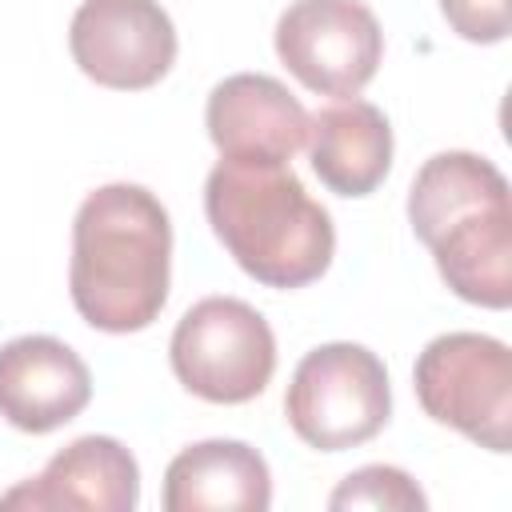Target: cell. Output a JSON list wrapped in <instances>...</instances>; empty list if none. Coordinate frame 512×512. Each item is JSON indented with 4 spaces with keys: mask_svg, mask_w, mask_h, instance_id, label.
<instances>
[{
    "mask_svg": "<svg viewBox=\"0 0 512 512\" xmlns=\"http://www.w3.org/2000/svg\"><path fill=\"white\" fill-rule=\"evenodd\" d=\"M304 144L312 172L336 196H368L392 168V124L376 104L356 96L308 116Z\"/></svg>",
    "mask_w": 512,
    "mask_h": 512,
    "instance_id": "cell-13",
    "label": "cell"
},
{
    "mask_svg": "<svg viewBox=\"0 0 512 512\" xmlns=\"http://www.w3.org/2000/svg\"><path fill=\"white\" fill-rule=\"evenodd\" d=\"M420 408L504 456L512 448V352L484 332H444L424 344L412 368Z\"/></svg>",
    "mask_w": 512,
    "mask_h": 512,
    "instance_id": "cell-5",
    "label": "cell"
},
{
    "mask_svg": "<svg viewBox=\"0 0 512 512\" xmlns=\"http://www.w3.org/2000/svg\"><path fill=\"white\" fill-rule=\"evenodd\" d=\"M172 220L144 184H104L72 220L68 292L84 324L128 336L168 304Z\"/></svg>",
    "mask_w": 512,
    "mask_h": 512,
    "instance_id": "cell-1",
    "label": "cell"
},
{
    "mask_svg": "<svg viewBox=\"0 0 512 512\" xmlns=\"http://www.w3.org/2000/svg\"><path fill=\"white\" fill-rule=\"evenodd\" d=\"M168 360L192 396L208 404H248L276 372V336L252 304L204 296L180 316Z\"/></svg>",
    "mask_w": 512,
    "mask_h": 512,
    "instance_id": "cell-6",
    "label": "cell"
},
{
    "mask_svg": "<svg viewBox=\"0 0 512 512\" xmlns=\"http://www.w3.org/2000/svg\"><path fill=\"white\" fill-rule=\"evenodd\" d=\"M392 416V384L384 360L352 340L312 348L284 392L288 428L320 452L368 444Z\"/></svg>",
    "mask_w": 512,
    "mask_h": 512,
    "instance_id": "cell-4",
    "label": "cell"
},
{
    "mask_svg": "<svg viewBox=\"0 0 512 512\" xmlns=\"http://www.w3.org/2000/svg\"><path fill=\"white\" fill-rule=\"evenodd\" d=\"M272 504L268 460L244 440H200L164 468L168 512H264Z\"/></svg>",
    "mask_w": 512,
    "mask_h": 512,
    "instance_id": "cell-12",
    "label": "cell"
},
{
    "mask_svg": "<svg viewBox=\"0 0 512 512\" xmlns=\"http://www.w3.org/2000/svg\"><path fill=\"white\" fill-rule=\"evenodd\" d=\"M280 64L316 96H356L380 68L384 32L364 0H292L276 20Z\"/></svg>",
    "mask_w": 512,
    "mask_h": 512,
    "instance_id": "cell-7",
    "label": "cell"
},
{
    "mask_svg": "<svg viewBox=\"0 0 512 512\" xmlns=\"http://www.w3.org/2000/svg\"><path fill=\"white\" fill-rule=\"evenodd\" d=\"M140 504V464L116 436H80L60 448L40 476L8 488L0 508L48 512V508H88V512H132Z\"/></svg>",
    "mask_w": 512,
    "mask_h": 512,
    "instance_id": "cell-11",
    "label": "cell"
},
{
    "mask_svg": "<svg viewBox=\"0 0 512 512\" xmlns=\"http://www.w3.org/2000/svg\"><path fill=\"white\" fill-rule=\"evenodd\" d=\"M204 124L220 160L240 164H288L308 136L304 104L264 72L224 76L208 92Z\"/></svg>",
    "mask_w": 512,
    "mask_h": 512,
    "instance_id": "cell-9",
    "label": "cell"
},
{
    "mask_svg": "<svg viewBox=\"0 0 512 512\" xmlns=\"http://www.w3.org/2000/svg\"><path fill=\"white\" fill-rule=\"evenodd\" d=\"M92 400L88 364L56 336H16L0 348V416L32 436L76 420Z\"/></svg>",
    "mask_w": 512,
    "mask_h": 512,
    "instance_id": "cell-10",
    "label": "cell"
},
{
    "mask_svg": "<svg viewBox=\"0 0 512 512\" xmlns=\"http://www.w3.org/2000/svg\"><path fill=\"white\" fill-rule=\"evenodd\" d=\"M204 216L228 256L264 288H304L336 256V228L288 164L220 160L204 180Z\"/></svg>",
    "mask_w": 512,
    "mask_h": 512,
    "instance_id": "cell-3",
    "label": "cell"
},
{
    "mask_svg": "<svg viewBox=\"0 0 512 512\" xmlns=\"http://www.w3.org/2000/svg\"><path fill=\"white\" fill-rule=\"evenodd\" d=\"M440 16L468 44H500L508 36V0H440Z\"/></svg>",
    "mask_w": 512,
    "mask_h": 512,
    "instance_id": "cell-15",
    "label": "cell"
},
{
    "mask_svg": "<svg viewBox=\"0 0 512 512\" xmlns=\"http://www.w3.org/2000/svg\"><path fill=\"white\" fill-rule=\"evenodd\" d=\"M328 508H396V512H420L428 508V496L416 488V480L404 468L392 464H364L348 472L336 492L328 496Z\"/></svg>",
    "mask_w": 512,
    "mask_h": 512,
    "instance_id": "cell-14",
    "label": "cell"
},
{
    "mask_svg": "<svg viewBox=\"0 0 512 512\" xmlns=\"http://www.w3.org/2000/svg\"><path fill=\"white\" fill-rule=\"evenodd\" d=\"M76 68L116 92H140L176 64V24L156 0H84L68 24Z\"/></svg>",
    "mask_w": 512,
    "mask_h": 512,
    "instance_id": "cell-8",
    "label": "cell"
},
{
    "mask_svg": "<svg viewBox=\"0 0 512 512\" xmlns=\"http://www.w3.org/2000/svg\"><path fill=\"white\" fill-rule=\"evenodd\" d=\"M408 224L460 300L496 312L512 304L508 180L488 156L452 148L424 160L408 188Z\"/></svg>",
    "mask_w": 512,
    "mask_h": 512,
    "instance_id": "cell-2",
    "label": "cell"
}]
</instances>
